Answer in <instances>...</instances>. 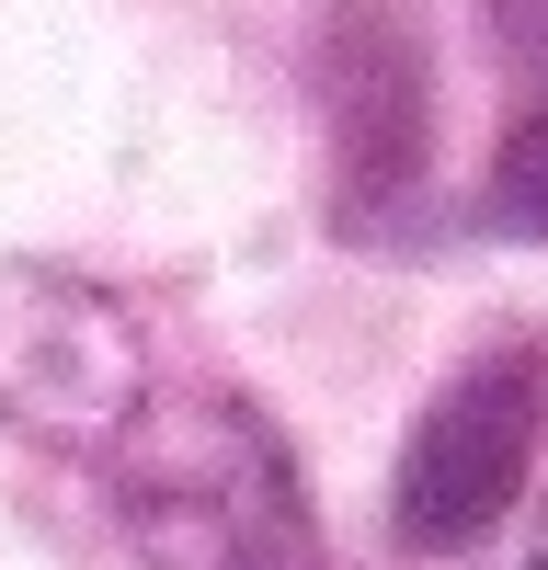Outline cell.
<instances>
[{
	"label": "cell",
	"mask_w": 548,
	"mask_h": 570,
	"mask_svg": "<svg viewBox=\"0 0 548 570\" xmlns=\"http://www.w3.org/2000/svg\"><path fill=\"white\" fill-rule=\"evenodd\" d=\"M115 456V513L149 548V570H309V513L274 434L228 400H172L126 422Z\"/></svg>",
	"instance_id": "1"
},
{
	"label": "cell",
	"mask_w": 548,
	"mask_h": 570,
	"mask_svg": "<svg viewBox=\"0 0 548 570\" xmlns=\"http://www.w3.org/2000/svg\"><path fill=\"white\" fill-rule=\"evenodd\" d=\"M491 23H502L515 58H548V0H491Z\"/></svg>",
	"instance_id": "5"
},
{
	"label": "cell",
	"mask_w": 548,
	"mask_h": 570,
	"mask_svg": "<svg viewBox=\"0 0 548 570\" xmlns=\"http://www.w3.org/2000/svg\"><path fill=\"white\" fill-rule=\"evenodd\" d=\"M537 434H548V365L537 354H480L457 365L434 411L411 422L400 445V480H389V525L400 548H480L502 513L526 502V468H537Z\"/></svg>",
	"instance_id": "3"
},
{
	"label": "cell",
	"mask_w": 548,
	"mask_h": 570,
	"mask_svg": "<svg viewBox=\"0 0 548 570\" xmlns=\"http://www.w3.org/2000/svg\"><path fill=\"white\" fill-rule=\"evenodd\" d=\"M491 217L515 228V240H548V104L515 115V137H502V160H491Z\"/></svg>",
	"instance_id": "4"
},
{
	"label": "cell",
	"mask_w": 548,
	"mask_h": 570,
	"mask_svg": "<svg viewBox=\"0 0 548 570\" xmlns=\"http://www.w3.org/2000/svg\"><path fill=\"white\" fill-rule=\"evenodd\" d=\"M149 411V354L115 297H91L80 274L0 263V422L23 445L104 456L126 422Z\"/></svg>",
	"instance_id": "2"
},
{
	"label": "cell",
	"mask_w": 548,
	"mask_h": 570,
	"mask_svg": "<svg viewBox=\"0 0 548 570\" xmlns=\"http://www.w3.org/2000/svg\"><path fill=\"white\" fill-rule=\"evenodd\" d=\"M526 570H548V513H537V559H526Z\"/></svg>",
	"instance_id": "6"
}]
</instances>
